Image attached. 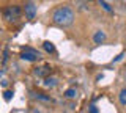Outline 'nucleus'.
Returning a JSON list of instances; mask_svg holds the SVG:
<instances>
[{"label":"nucleus","mask_w":126,"mask_h":113,"mask_svg":"<svg viewBox=\"0 0 126 113\" xmlns=\"http://www.w3.org/2000/svg\"><path fill=\"white\" fill-rule=\"evenodd\" d=\"M52 21L58 27H69L74 22V11L69 6H58L52 13Z\"/></svg>","instance_id":"f257e3e1"},{"label":"nucleus","mask_w":126,"mask_h":113,"mask_svg":"<svg viewBox=\"0 0 126 113\" xmlns=\"http://www.w3.org/2000/svg\"><path fill=\"white\" fill-rule=\"evenodd\" d=\"M19 16H21V8H19L17 5H11L8 6V8L3 11V17L6 19V21H16Z\"/></svg>","instance_id":"f03ea898"},{"label":"nucleus","mask_w":126,"mask_h":113,"mask_svg":"<svg viewBox=\"0 0 126 113\" xmlns=\"http://www.w3.org/2000/svg\"><path fill=\"white\" fill-rule=\"evenodd\" d=\"M21 58L22 60H27V61H36V60H39V53L36 50L30 49V47H25L21 53Z\"/></svg>","instance_id":"7ed1b4c3"},{"label":"nucleus","mask_w":126,"mask_h":113,"mask_svg":"<svg viewBox=\"0 0 126 113\" xmlns=\"http://www.w3.org/2000/svg\"><path fill=\"white\" fill-rule=\"evenodd\" d=\"M24 13H25V16L29 21H33L35 16H36V5H35L33 2H27L25 5H24Z\"/></svg>","instance_id":"20e7f679"},{"label":"nucleus","mask_w":126,"mask_h":113,"mask_svg":"<svg viewBox=\"0 0 126 113\" xmlns=\"http://www.w3.org/2000/svg\"><path fill=\"white\" fill-rule=\"evenodd\" d=\"M33 74L36 77H41V79H47L50 74V68L49 66H38V68H35Z\"/></svg>","instance_id":"39448f33"},{"label":"nucleus","mask_w":126,"mask_h":113,"mask_svg":"<svg viewBox=\"0 0 126 113\" xmlns=\"http://www.w3.org/2000/svg\"><path fill=\"white\" fill-rule=\"evenodd\" d=\"M93 41L96 42V44H101V42L106 41V33L102 32V30H96L93 35Z\"/></svg>","instance_id":"423d86ee"},{"label":"nucleus","mask_w":126,"mask_h":113,"mask_svg":"<svg viewBox=\"0 0 126 113\" xmlns=\"http://www.w3.org/2000/svg\"><path fill=\"white\" fill-rule=\"evenodd\" d=\"M57 83H58V79H55V77H47V79H44V87H47V88L57 87Z\"/></svg>","instance_id":"0eeeda50"},{"label":"nucleus","mask_w":126,"mask_h":113,"mask_svg":"<svg viewBox=\"0 0 126 113\" xmlns=\"http://www.w3.org/2000/svg\"><path fill=\"white\" fill-rule=\"evenodd\" d=\"M77 94H79V93H77L76 88H68L65 91V97H68V99H76Z\"/></svg>","instance_id":"6e6552de"},{"label":"nucleus","mask_w":126,"mask_h":113,"mask_svg":"<svg viewBox=\"0 0 126 113\" xmlns=\"http://www.w3.org/2000/svg\"><path fill=\"white\" fill-rule=\"evenodd\" d=\"M43 47H44V50H46V52H49V53H54L55 52V46L50 41H44V42H43Z\"/></svg>","instance_id":"1a4fd4ad"},{"label":"nucleus","mask_w":126,"mask_h":113,"mask_svg":"<svg viewBox=\"0 0 126 113\" xmlns=\"http://www.w3.org/2000/svg\"><path fill=\"white\" fill-rule=\"evenodd\" d=\"M118 100H120V104L126 107V88H123L120 93H118Z\"/></svg>","instance_id":"9d476101"},{"label":"nucleus","mask_w":126,"mask_h":113,"mask_svg":"<svg viewBox=\"0 0 126 113\" xmlns=\"http://www.w3.org/2000/svg\"><path fill=\"white\" fill-rule=\"evenodd\" d=\"M13 94H14V93L11 91V89H6V91L3 93V99H5L6 102H10V100H11V97H13Z\"/></svg>","instance_id":"9b49d317"},{"label":"nucleus","mask_w":126,"mask_h":113,"mask_svg":"<svg viewBox=\"0 0 126 113\" xmlns=\"http://www.w3.org/2000/svg\"><path fill=\"white\" fill-rule=\"evenodd\" d=\"M99 3H101V6H102V8H104L106 11H107V13H112V8H110L109 3H106L104 0H99Z\"/></svg>","instance_id":"f8f14e48"},{"label":"nucleus","mask_w":126,"mask_h":113,"mask_svg":"<svg viewBox=\"0 0 126 113\" xmlns=\"http://www.w3.org/2000/svg\"><path fill=\"white\" fill-rule=\"evenodd\" d=\"M36 97H38V99H41V100H46V102H47V100H50V97H47V96H44V94H41V93H38Z\"/></svg>","instance_id":"ddd939ff"},{"label":"nucleus","mask_w":126,"mask_h":113,"mask_svg":"<svg viewBox=\"0 0 126 113\" xmlns=\"http://www.w3.org/2000/svg\"><path fill=\"white\" fill-rule=\"evenodd\" d=\"M88 112H90V113H98V108H96V105H90Z\"/></svg>","instance_id":"4468645a"},{"label":"nucleus","mask_w":126,"mask_h":113,"mask_svg":"<svg viewBox=\"0 0 126 113\" xmlns=\"http://www.w3.org/2000/svg\"><path fill=\"white\" fill-rule=\"evenodd\" d=\"M0 85H2L3 88H6V87H8V80H5V79H3L2 82H0Z\"/></svg>","instance_id":"2eb2a0df"},{"label":"nucleus","mask_w":126,"mask_h":113,"mask_svg":"<svg viewBox=\"0 0 126 113\" xmlns=\"http://www.w3.org/2000/svg\"><path fill=\"white\" fill-rule=\"evenodd\" d=\"M32 113H41V112H39V110H33V112H32Z\"/></svg>","instance_id":"dca6fc26"},{"label":"nucleus","mask_w":126,"mask_h":113,"mask_svg":"<svg viewBox=\"0 0 126 113\" xmlns=\"http://www.w3.org/2000/svg\"><path fill=\"white\" fill-rule=\"evenodd\" d=\"M125 83H126V71H125Z\"/></svg>","instance_id":"f3484780"},{"label":"nucleus","mask_w":126,"mask_h":113,"mask_svg":"<svg viewBox=\"0 0 126 113\" xmlns=\"http://www.w3.org/2000/svg\"><path fill=\"white\" fill-rule=\"evenodd\" d=\"M3 75V71H0V77H2Z\"/></svg>","instance_id":"a211bd4d"}]
</instances>
